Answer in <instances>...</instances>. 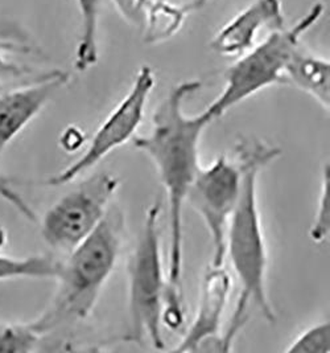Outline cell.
I'll return each mask as SVG.
<instances>
[{
    "mask_svg": "<svg viewBox=\"0 0 330 353\" xmlns=\"http://www.w3.org/2000/svg\"><path fill=\"white\" fill-rule=\"evenodd\" d=\"M201 89L197 80L176 85L152 117L149 134L134 137V145L147 154L158 170L167 193L169 217V252L167 289L163 307V324L180 330L185 321L183 298V248L184 205L189 188L200 170V141L204 130L213 122L205 112L187 115L184 102Z\"/></svg>",
    "mask_w": 330,
    "mask_h": 353,
    "instance_id": "1",
    "label": "cell"
},
{
    "mask_svg": "<svg viewBox=\"0 0 330 353\" xmlns=\"http://www.w3.org/2000/svg\"><path fill=\"white\" fill-rule=\"evenodd\" d=\"M282 155V150L256 139L242 138L236 145V163L242 184L236 209L226 234V257L239 281L240 292L226 332L220 336V351H231L238 334L246 324L250 308H258L268 323L276 315L267 294V246L258 205V177L269 163Z\"/></svg>",
    "mask_w": 330,
    "mask_h": 353,
    "instance_id": "2",
    "label": "cell"
},
{
    "mask_svg": "<svg viewBox=\"0 0 330 353\" xmlns=\"http://www.w3.org/2000/svg\"><path fill=\"white\" fill-rule=\"evenodd\" d=\"M125 229V216L110 205L94 232L61 261L59 286L44 312L33 321L47 337L61 328L85 321L93 312L116 265Z\"/></svg>",
    "mask_w": 330,
    "mask_h": 353,
    "instance_id": "3",
    "label": "cell"
},
{
    "mask_svg": "<svg viewBox=\"0 0 330 353\" xmlns=\"http://www.w3.org/2000/svg\"><path fill=\"white\" fill-rule=\"evenodd\" d=\"M324 4L316 3L292 27L268 33L250 50L239 56L225 74V88L204 112L212 121L225 115L238 103L268 86L283 82L284 69L301 37L317 24Z\"/></svg>",
    "mask_w": 330,
    "mask_h": 353,
    "instance_id": "4",
    "label": "cell"
},
{
    "mask_svg": "<svg viewBox=\"0 0 330 353\" xmlns=\"http://www.w3.org/2000/svg\"><path fill=\"white\" fill-rule=\"evenodd\" d=\"M161 209L163 199L158 196L145 214L142 234L128 266L130 339L142 343L147 337L158 351L165 348L161 325L167 289L158 230Z\"/></svg>",
    "mask_w": 330,
    "mask_h": 353,
    "instance_id": "5",
    "label": "cell"
},
{
    "mask_svg": "<svg viewBox=\"0 0 330 353\" xmlns=\"http://www.w3.org/2000/svg\"><path fill=\"white\" fill-rule=\"evenodd\" d=\"M119 180L109 172L85 179L47 210L41 236L54 252L69 254L101 224L110 208Z\"/></svg>",
    "mask_w": 330,
    "mask_h": 353,
    "instance_id": "6",
    "label": "cell"
},
{
    "mask_svg": "<svg viewBox=\"0 0 330 353\" xmlns=\"http://www.w3.org/2000/svg\"><path fill=\"white\" fill-rule=\"evenodd\" d=\"M155 85L156 79L152 68L143 65L128 93L101 123L85 152L65 170L47 179L44 185L61 187L77 180L114 150L132 139L142 125L145 106Z\"/></svg>",
    "mask_w": 330,
    "mask_h": 353,
    "instance_id": "7",
    "label": "cell"
},
{
    "mask_svg": "<svg viewBox=\"0 0 330 353\" xmlns=\"http://www.w3.org/2000/svg\"><path fill=\"white\" fill-rule=\"evenodd\" d=\"M242 174L236 161L220 155L209 167H200L189 188L187 203L204 220L212 240L213 266L225 265L226 234L236 209Z\"/></svg>",
    "mask_w": 330,
    "mask_h": 353,
    "instance_id": "8",
    "label": "cell"
},
{
    "mask_svg": "<svg viewBox=\"0 0 330 353\" xmlns=\"http://www.w3.org/2000/svg\"><path fill=\"white\" fill-rule=\"evenodd\" d=\"M69 81V73L54 69L0 89V154Z\"/></svg>",
    "mask_w": 330,
    "mask_h": 353,
    "instance_id": "9",
    "label": "cell"
},
{
    "mask_svg": "<svg viewBox=\"0 0 330 353\" xmlns=\"http://www.w3.org/2000/svg\"><path fill=\"white\" fill-rule=\"evenodd\" d=\"M233 279L225 266L210 265L205 272L198 308L187 334L173 352L220 351V327L230 298Z\"/></svg>",
    "mask_w": 330,
    "mask_h": 353,
    "instance_id": "10",
    "label": "cell"
},
{
    "mask_svg": "<svg viewBox=\"0 0 330 353\" xmlns=\"http://www.w3.org/2000/svg\"><path fill=\"white\" fill-rule=\"evenodd\" d=\"M282 0H254L225 24L210 43L220 56L239 57L258 44L260 33L284 28Z\"/></svg>",
    "mask_w": 330,
    "mask_h": 353,
    "instance_id": "11",
    "label": "cell"
},
{
    "mask_svg": "<svg viewBox=\"0 0 330 353\" xmlns=\"http://www.w3.org/2000/svg\"><path fill=\"white\" fill-rule=\"evenodd\" d=\"M283 82H289L307 94L313 97L325 109L330 108V63L298 48L284 69Z\"/></svg>",
    "mask_w": 330,
    "mask_h": 353,
    "instance_id": "12",
    "label": "cell"
},
{
    "mask_svg": "<svg viewBox=\"0 0 330 353\" xmlns=\"http://www.w3.org/2000/svg\"><path fill=\"white\" fill-rule=\"evenodd\" d=\"M81 17V36L76 50L74 66L86 72L98 61V28L101 17V0H76Z\"/></svg>",
    "mask_w": 330,
    "mask_h": 353,
    "instance_id": "13",
    "label": "cell"
},
{
    "mask_svg": "<svg viewBox=\"0 0 330 353\" xmlns=\"http://www.w3.org/2000/svg\"><path fill=\"white\" fill-rule=\"evenodd\" d=\"M6 245L0 243V282L12 279H48L56 278L61 261L50 256L10 257L1 253Z\"/></svg>",
    "mask_w": 330,
    "mask_h": 353,
    "instance_id": "14",
    "label": "cell"
},
{
    "mask_svg": "<svg viewBox=\"0 0 330 353\" xmlns=\"http://www.w3.org/2000/svg\"><path fill=\"white\" fill-rule=\"evenodd\" d=\"M44 343L43 334L33 321H0V353H28L37 351Z\"/></svg>",
    "mask_w": 330,
    "mask_h": 353,
    "instance_id": "15",
    "label": "cell"
},
{
    "mask_svg": "<svg viewBox=\"0 0 330 353\" xmlns=\"http://www.w3.org/2000/svg\"><path fill=\"white\" fill-rule=\"evenodd\" d=\"M0 50L7 54H32L37 49L31 34L20 23L0 17Z\"/></svg>",
    "mask_w": 330,
    "mask_h": 353,
    "instance_id": "16",
    "label": "cell"
},
{
    "mask_svg": "<svg viewBox=\"0 0 330 353\" xmlns=\"http://www.w3.org/2000/svg\"><path fill=\"white\" fill-rule=\"evenodd\" d=\"M288 353H329L330 324L321 321L302 331L287 348Z\"/></svg>",
    "mask_w": 330,
    "mask_h": 353,
    "instance_id": "17",
    "label": "cell"
},
{
    "mask_svg": "<svg viewBox=\"0 0 330 353\" xmlns=\"http://www.w3.org/2000/svg\"><path fill=\"white\" fill-rule=\"evenodd\" d=\"M329 163L324 165L321 191L315 212V219L311 226V240L313 242H324L329 237L330 232V175Z\"/></svg>",
    "mask_w": 330,
    "mask_h": 353,
    "instance_id": "18",
    "label": "cell"
},
{
    "mask_svg": "<svg viewBox=\"0 0 330 353\" xmlns=\"http://www.w3.org/2000/svg\"><path fill=\"white\" fill-rule=\"evenodd\" d=\"M0 199L15 208L24 219L28 221H36V213L31 204L23 197L20 191L16 188V181L11 177L0 172Z\"/></svg>",
    "mask_w": 330,
    "mask_h": 353,
    "instance_id": "19",
    "label": "cell"
},
{
    "mask_svg": "<svg viewBox=\"0 0 330 353\" xmlns=\"http://www.w3.org/2000/svg\"><path fill=\"white\" fill-rule=\"evenodd\" d=\"M10 54L0 50V88H6L16 81L31 80L34 76L31 69L24 65L17 64L8 57Z\"/></svg>",
    "mask_w": 330,
    "mask_h": 353,
    "instance_id": "20",
    "label": "cell"
},
{
    "mask_svg": "<svg viewBox=\"0 0 330 353\" xmlns=\"http://www.w3.org/2000/svg\"><path fill=\"white\" fill-rule=\"evenodd\" d=\"M85 142V135L77 128H70L65 131L61 138V143L66 151H76Z\"/></svg>",
    "mask_w": 330,
    "mask_h": 353,
    "instance_id": "21",
    "label": "cell"
},
{
    "mask_svg": "<svg viewBox=\"0 0 330 353\" xmlns=\"http://www.w3.org/2000/svg\"><path fill=\"white\" fill-rule=\"evenodd\" d=\"M207 1H209V0H190V1H188L189 8H190L192 12H193V11H197V10H200L201 7H204Z\"/></svg>",
    "mask_w": 330,
    "mask_h": 353,
    "instance_id": "22",
    "label": "cell"
},
{
    "mask_svg": "<svg viewBox=\"0 0 330 353\" xmlns=\"http://www.w3.org/2000/svg\"><path fill=\"white\" fill-rule=\"evenodd\" d=\"M0 89H1V88H0Z\"/></svg>",
    "mask_w": 330,
    "mask_h": 353,
    "instance_id": "23",
    "label": "cell"
}]
</instances>
